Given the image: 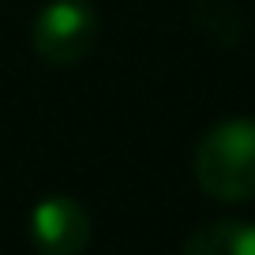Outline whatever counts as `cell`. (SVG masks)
<instances>
[{
  "mask_svg": "<svg viewBox=\"0 0 255 255\" xmlns=\"http://www.w3.org/2000/svg\"><path fill=\"white\" fill-rule=\"evenodd\" d=\"M195 184L218 203L255 199V120L229 117L207 128L191 158Z\"/></svg>",
  "mask_w": 255,
  "mask_h": 255,
  "instance_id": "6da1fadb",
  "label": "cell"
},
{
  "mask_svg": "<svg viewBox=\"0 0 255 255\" xmlns=\"http://www.w3.org/2000/svg\"><path fill=\"white\" fill-rule=\"evenodd\" d=\"M34 53L53 68H72L87 60L98 45V11L87 0H49L34 19Z\"/></svg>",
  "mask_w": 255,
  "mask_h": 255,
  "instance_id": "7a4b0ae2",
  "label": "cell"
},
{
  "mask_svg": "<svg viewBox=\"0 0 255 255\" xmlns=\"http://www.w3.org/2000/svg\"><path fill=\"white\" fill-rule=\"evenodd\" d=\"M30 244L38 255H83L90 244V214L72 195H45L30 210Z\"/></svg>",
  "mask_w": 255,
  "mask_h": 255,
  "instance_id": "3957f363",
  "label": "cell"
},
{
  "mask_svg": "<svg viewBox=\"0 0 255 255\" xmlns=\"http://www.w3.org/2000/svg\"><path fill=\"white\" fill-rule=\"evenodd\" d=\"M180 255H255V222H210L191 233Z\"/></svg>",
  "mask_w": 255,
  "mask_h": 255,
  "instance_id": "277c9868",
  "label": "cell"
}]
</instances>
